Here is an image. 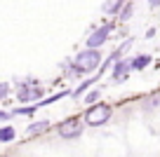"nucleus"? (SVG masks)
<instances>
[{
  "label": "nucleus",
  "mask_w": 160,
  "mask_h": 157,
  "mask_svg": "<svg viewBox=\"0 0 160 157\" xmlns=\"http://www.w3.org/2000/svg\"><path fill=\"white\" fill-rule=\"evenodd\" d=\"M99 66H101V52L99 49H82L73 59V68L78 75H90L94 70L99 73Z\"/></svg>",
  "instance_id": "f257e3e1"
},
{
  "label": "nucleus",
  "mask_w": 160,
  "mask_h": 157,
  "mask_svg": "<svg viewBox=\"0 0 160 157\" xmlns=\"http://www.w3.org/2000/svg\"><path fill=\"white\" fill-rule=\"evenodd\" d=\"M113 115V108L108 103H97V106H90L82 115V124L85 127H104L106 122L111 120Z\"/></svg>",
  "instance_id": "f03ea898"
},
{
  "label": "nucleus",
  "mask_w": 160,
  "mask_h": 157,
  "mask_svg": "<svg viewBox=\"0 0 160 157\" xmlns=\"http://www.w3.org/2000/svg\"><path fill=\"white\" fill-rule=\"evenodd\" d=\"M82 131H85V124H82L80 117H68V120L57 124V134L61 138H66V141H73V138L82 136Z\"/></svg>",
  "instance_id": "7ed1b4c3"
},
{
  "label": "nucleus",
  "mask_w": 160,
  "mask_h": 157,
  "mask_svg": "<svg viewBox=\"0 0 160 157\" xmlns=\"http://www.w3.org/2000/svg\"><path fill=\"white\" fill-rule=\"evenodd\" d=\"M111 31H113V26H99L97 31H92L90 35H87V49H99L101 45L108 40V35H111Z\"/></svg>",
  "instance_id": "20e7f679"
},
{
  "label": "nucleus",
  "mask_w": 160,
  "mask_h": 157,
  "mask_svg": "<svg viewBox=\"0 0 160 157\" xmlns=\"http://www.w3.org/2000/svg\"><path fill=\"white\" fill-rule=\"evenodd\" d=\"M130 61H125V59H120V61H115V66H113V70H111V78L113 80H122L127 73H130Z\"/></svg>",
  "instance_id": "39448f33"
},
{
  "label": "nucleus",
  "mask_w": 160,
  "mask_h": 157,
  "mask_svg": "<svg viewBox=\"0 0 160 157\" xmlns=\"http://www.w3.org/2000/svg\"><path fill=\"white\" fill-rule=\"evenodd\" d=\"M40 94H42L40 89H31L28 84H21V87L17 89V98H19V101H24V103L31 101V98H38Z\"/></svg>",
  "instance_id": "423d86ee"
},
{
  "label": "nucleus",
  "mask_w": 160,
  "mask_h": 157,
  "mask_svg": "<svg viewBox=\"0 0 160 157\" xmlns=\"http://www.w3.org/2000/svg\"><path fill=\"white\" fill-rule=\"evenodd\" d=\"M47 129H50V120H38V122L28 124L26 134H28V136H40V134H45Z\"/></svg>",
  "instance_id": "0eeeda50"
},
{
  "label": "nucleus",
  "mask_w": 160,
  "mask_h": 157,
  "mask_svg": "<svg viewBox=\"0 0 160 157\" xmlns=\"http://www.w3.org/2000/svg\"><path fill=\"white\" fill-rule=\"evenodd\" d=\"M148 64H151V56L148 54H139V56H134V59H130V68L132 70H144Z\"/></svg>",
  "instance_id": "6e6552de"
},
{
  "label": "nucleus",
  "mask_w": 160,
  "mask_h": 157,
  "mask_svg": "<svg viewBox=\"0 0 160 157\" xmlns=\"http://www.w3.org/2000/svg\"><path fill=\"white\" fill-rule=\"evenodd\" d=\"M17 138V129L14 127H0V143H12Z\"/></svg>",
  "instance_id": "1a4fd4ad"
},
{
  "label": "nucleus",
  "mask_w": 160,
  "mask_h": 157,
  "mask_svg": "<svg viewBox=\"0 0 160 157\" xmlns=\"http://www.w3.org/2000/svg\"><path fill=\"white\" fill-rule=\"evenodd\" d=\"M97 78H99V75H97ZM97 78H90V80H85V82H80V84H78V87H75V89H73V92H71V96H73V98H78V96H82V94H85V92H87V89H90V87H92V84H94V82H97Z\"/></svg>",
  "instance_id": "9d476101"
},
{
  "label": "nucleus",
  "mask_w": 160,
  "mask_h": 157,
  "mask_svg": "<svg viewBox=\"0 0 160 157\" xmlns=\"http://www.w3.org/2000/svg\"><path fill=\"white\" fill-rule=\"evenodd\" d=\"M122 7H125V2H120V0H111V2H104V5H101V10H104L106 14H118Z\"/></svg>",
  "instance_id": "9b49d317"
},
{
  "label": "nucleus",
  "mask_w": 160,
  "mask_h": 157,
  "mask_svg": "<svg viewBox=\"0 0 160 157\" xmlns=\"http://www.w3.org/2000/svg\"><path fill=\"white\" fill-rule=\"evenodd\" d=\"M130 14H132V5H127V2H125V7H122V12H120V19H122V21L130 19Z\"/></svg>",
  "instance_id": "f8f14e48"
},
{
  "label": "nucleus",
  "mask_w": 160,
  "mask_h": 157,
  "mask_svg": "<svg viewBox=\"0 0 160 157\" xmlns=\"http://www.w3.org/2000/svg\"><path fill=\"white\" fill-rule=\"evenodd\" d=\"M7 94H10V84H7V82H0V101H2Z\"/></svg>",
  "instance_id": "ddd939ff"
},
{
  "label": "nucleus",
  "mask_w": 160,
  "mask_h": 157,
  "mask_svg": "<svg viewBox=\"0 0 160 157\" xmlns=\"http://www.w3.org/2000/svg\"><path fill=\"white\" fill-rule=\"evenodd\" d=\"M99 94H101L99 89H94V92H90V94H87V103H94L97 98H99Z\"/></svg>",
  "instance_id": "4468645a"
},
{
  "label": "nucleus",
  "mask_w": 160,
  "mask_h": 157,
  "mask_svg": "<svg viewBox=\"0 0 160 157\" xmlns=\"http://www.w3.org/2000/svg\"><path fill=\"white\" fill-rule=\"evenodd\" d=\"M10 117H12V113H7V110H0V122H7Z\"/></svg>",
  "instance_id": "2eb2a0df"
},
{
  "label": "nucleus",
  "mask_w": 160,
  "mask_h": 157,
  "mask_svg": "<svg viewBox=\"0 0 160 157\" xmlns=\"http://www.w3.org/2000/svg\"><path fill=\"white\" fill-rule=\"evenodd\" d=\"M148 7H151V10H153V7H160V0H151Z\"/></svg>",
  "instance_id": "dca6fc26"
}]
</instances>
